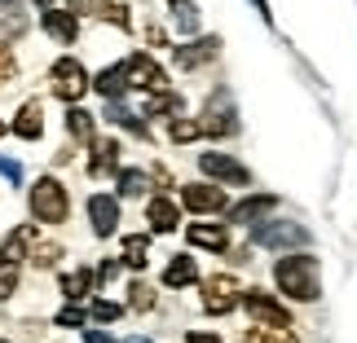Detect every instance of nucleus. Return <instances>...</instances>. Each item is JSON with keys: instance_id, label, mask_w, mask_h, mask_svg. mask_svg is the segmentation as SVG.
<instances>
[{"instance_id": "1", "label": "nucleus", "mask_w": 357, "mask_h": 343, "mask_svg": "<svg viewBox=\"0 0 357 343\" xmlns=\"http://www.w3.org/2000/svg\"><path fill=\"white\" fill-rule=\"evenodd\" d=\"M273 286H278V295L296 299V304H318L322 299V264L305 251H287L273 264Z\"/></svg>"}, {"instance_id": "2", "label": "nucleus", "mask_w": 357, "mask_h": 343, "mask_svg": "<svg viewBox=\"0 0 357 343\" xmlns=\"http://www.w3.org/2000/svg\"><path fill=\"white\" fill-rule=\"evenodd\" d=\"M26 202H31V216L40 225H62L71 216V198H66V185L58 176H40L31 185V194H26Z\"/></svg>"}, {"instance_id": "3", "label": "nucleus", "mask_w": 357, "mask_h": 343, "mask_svg": "<svg viewBox=\"0 0 357 343\" xmlns=\"http://www.w3.org/2000/svg\"><path fill=\"white\" fill-rule=\"evenodd\" d=\"M89 88H93V75L84 71V62H79V58H58V62L49 66V93L58 102L75 106Z\"/></svg>"}, {"instance_id": "4", "label": "nucleus", "mask_w": 357, "mask_h": 343, "mask_svg": "<svg viewBox=\"0 0 357 343\" xmlns=\"http://www.w3.org/2000/svg\"><path fill=\"white\" fill-rule=\"evenodd\" d=\"M252 242L265 246V251H300V246H309V229L300 221H256L252 225Z\"/></svg>"}, {"instance_id": "5", "label": "nucleus", "mask_w": 357, "mask_h": 343, "mask_svg": "<svg viewBox=\"0 0 357 343\" xmlns=\"http://www.w3.org/2000/svg\"><path fill=\"white\" fill-rule=\"evenodd\" d=\"M199 128H203V136H216V141H225V136L238 132V106L225 88H216L208 97V106L199 111Z\"/></svg>"}, {"instance_id": "6", "label": "nucleus", "mask_w": 357, "mask_h": 343, "mask_svg": "<svg viewBox=\"0 0 357 343\" xmlns=\"http://www.w3.org/2000/svg\"><path fill=\"white\" fill-rule=\"evenodd\" d=\"M243 304V286L234 273H212V278H203V312L208 317H225V312H234Z\"/></svg>"}, {"instance_id": "7", "label": "nucleus", "mask_w": 357, "mask_h": 343, "mask_svg": "<svg viewBox=\"0 0 357 343\" xmlns=\"http://www.w3.org/2000/svg\"><path fill=\"white\" fill-rule=\"evenodd\" d=\"M123 75H128V88H142V93H163L172 84L168 71H163L150 53H128V58H123Z\"/></svg>"}, {"instance_id": "8", "label": "nucleus", "mask_w": 357, "mask_h": 343, "mask_svg": "<svg viewBox=\"0 0 357 343\" xmlns=\"http://www.w3.org/2000/svg\"><path fill=\"white\" fill-rule=\"evenodd\" d=\"M181 207L195 216H216L229 207V198L216 181H190V185H181Z\"/></svg>"}, {"instance_id": "9", "label": "nucleus", "mask_w": 357, "mask_h": 343, "mask_svg": "<svg viewBox=\"0 0 357 343\" xmlns=\"http://www.w3.org/2000/svg\"><path fill=\"white\" fill-rule=\"evenodd\" d=\"M199 172L208 176V181H221V185H252V172H247L234 154H221V150H203Z\"/></svg>"}, {"instance_id": "10", "label": "nucleus", "mask_w": 357, "mask_h": 343, "mask_svg": "<svg viewBox=\"0 0 357 343\" xmlns=\"http://www.w3.org/2000/svg\"><path fill=\"white\" fill-rule=\"evenodd\" d=\"M216 58H221V40H216V35H190L185 45L172 49L176 71H199V66H208Z\"/></svg>"}, {"instance_id": "11", "label": "nucleus", "mask_w": 357, "mask_h": 343, "mask_svg": "<svg viewBox=\"0 0 357 343\" xmlns=\"http://www.w3.org/2000/svg\"><path fill=\"white\" fill-rule=\"evenodd\" d=\"M243 308L252 312V321H260V326H287L291 330V312H287L278 299H273L269 291H260V286H252V291H243Z\"/></svg>"}, {"instance_id": "12", "label": "nucleus", "mask_w": 357, "mask_h": 343, "mask_svg": "<svg viewBox=\"0 0 357 343\" xmlns=\"http://www.w3.org/2000/svg\"><path fill=\"white\" fill-rule=\"evenodd\" d=\"M40 26H45V35L49 40H58V45H75L79 40V18L71 9H53V5H45V13H40Z\"/></svg>"}, {"instance_id": "13", "label": "nucleus", "mask_w": 357, "mask_h": 343, "mask_svg": "<svg viewBox=\"0 0 357 343\" xmlns=\"http://www.w3.org/2000/svg\"><path fill=\"white\" fill-rule=\"evenodd\" d=\"M89 225L98 238H111L119 229V198L115 194H89Z\"/></svg>"}, {"instance_id": "14", "label": "nucleus", "mask_w": 357, "mask_h": 343, "mask_svg": "<svg viewBox=\"0 0 357 343\" xmlns=\"http://www.w3.org/2000/svg\"><path fill=\"white\" fill-rule=\"evenodd\" d=\"M273 207H278V194H247V198L234 202V207H225L229 212L225 225H256V221H265Z\"/></svg>"}, {"instance_id": "15", "label": "nucleus", "mask_w": 357, "mask_h": 343, "mask_svg": "<svg viewBox=\"0 0 357 343\" xmlns=\"http://www.w3.org/2000/svg\"><path fill=\"white\" fill-rule=\"evenodd\" d=\"M9 132L22 136V141H40V136H45V106H40V102H22L18 115H13V123H9Z\"/></svg>"}, {"instance_id": "16", "label": "nucleus", "mask_w": 357, "mask_h": 343, "mask_svg": "<svg viewBox=\"0 0 357 343\" xmlns=\"http://www.w3.org/2000/svg\"><path fill=\"white\" fill-rule=\"evenodd\" d=\"M89 150H93V159H89V176H93V181H98V176H111L119 168V141H115V136H93Z\"/></svg>"}, {"instance_id": "17", "label": "nucleus", "mask_w": 357, "mask_h": 343, "mask_svg": "<svg viewBox=\"0 0 357 343\" xmlns=\"http://www.w3.org/2000/svg\"><path fill=\"white\" fill-rule=\"evenodd\" d=\"M146 225L150 229H155V233H172L176 225H181V207H176V202L172 198H150L146 202Z\"/></svg>"}, {"instance_id": "18", "label": "nucleus", "mask_w": 357, "mask_h": 343, "mask_svg": "<svg viewBox=\"0 0 357 343\" xmlns=\"http://www.w3.org/2000/svg\"><path fill=\"white\" fill-rule=\"evenodd\" d=\"M185 242L199 246V251H225V246H229V229L225 225H190Z\"/></svg>"}, {"instance_id": "19", "label": "nucleus", "mask_w": 357, "mask_h": 343, "mask_svg": "<svg viewBox=\"0 0 357 343\" xmlns=\"http://www.w3.org/2000/svg\"><path fill=\"white\" fill-rule=\"evenodd\" d=\"M195 282H199V264L190 255H172L168 269H163V286H168V291H185V286H195Z\"/></svg>"}, {"instance_id": "20", "label": "nucleus", "mask_w": 357, "mask_h": 343, "mask_svg": "<svg viewBox=\"0 0 357 343\" xmlns=\"http://www.w3.org/2000/svg\"><path fill=\"white\" fill-rule=\"evenodd\" d=\"M102 119L115 123V128H123V132H132V136H142V141L150 136V128L142 123V115L128 111V106H123V97H119V102H106V115H102Z\"/></svg>"}, {"instance_id": "21", "label": "nucleus", "mask_w": 357, "mask_h": 343, "mask_svg": "<svg viewBox=\"0 0 357 343\" xmlns=\"http://www.w3.org/2000/svg\"><path fill=\"white\" fill-rule=\"evenodd\" d=\"M93 88H98L106 102H119L123 93H128V75H123V62H115V66H106V71L93 75Z\"/></svg>"}, {"instance_id": "22", "label": "nucleus", "mask_w": 357, "mask_h": 343, "mask_svg": "<svg viewBox=\"0 0 357 343\" xmlns=\"http://www.w3.org/2000/svg\"><path fill=\"white\" fill-rule=\"evenodd\" d=\"M168 115H181V97H176L172 88H163V93H146V102H142V119H168Z\"/></svg>"}, {"instance_id": "23", "label": "nucleus", "mask_w": 357, "mask_h": 343, "mask_svg": "<svg viewBox=\"0 0 357 343\" xmlns=\"http://www.w3.org/2000/svg\"><path fill=\"white\" fill-rule=\"evenodd\" d=\"M168 9H172V26L181 35H199V26H203V13L195 0H168Z\"/></svg>"}, {"instance_id": "24", "label": "nucleus", "mask_w": 357, "mask_h": 343, "mask_svg": "<svg viewBox=\"0 0 357 343\" xmlns=\"http://www.w3.org/2000/svg\"><path fill=\"white\" fill-rule=\"evenodd\" d=\"M31 242H36V229L31 225H18L5 238V246H0V260H9V264H18V260H26V251H31Z\"/></svg>"}, {"instance_id": "25", "label": "nucleus", "mask_w": 357, "mask_h": 343, "mask_svg": "<svg viewBox=\"0 0 357 343\" xmlns=\"http://www.w3.org/2000/svg\"><path fill=\"white\" fill-rule=\"evenodd\" d=\"M93 286H98V273H93V269H75V273L62 278V295L71 299V304H79L84 295H93Z\"/></svg>"}, {"instance_id": "26", "label": "nucleus", "mask_w": 357, "mask_h": 343, "mask_svg": "<svg viewBox=\"0 0 357 343\" xmlns=\"http://www.w3.org/2000/svg\"><path fill=\"white\" fill-rule=\"evenodd\" d=\"M66 132H71V136H75V141H84V145H89V141H93V136H98V119H93V115L84 111V106H79V102H75V106H71V111H66Z\"/></svg>"}, {"instance_id": "27", "label": "nucleus", "mask_w": 357, "mask_h": 343, "mask_svg": "<svg viewBox=\"0 0 357 343\" xmlns=\"http://www.w3.org/2000/svg\"><path fill=\"white\" fill-rule=\"evenodd\" d=\"M119 260H123V269H146L150 264V238H146V233H128Z\"/></svg>"}, {"instance_id": "28", "label": "nucleus", "mask_w": 357, "mask_h": 343, "mask_svg": "<svg viewBox=\"0 0 357 343\" xmlns=\"http://www.w3.org/2000/svg\"><path fill=\"white\" fill-rule=\"evenodd\" d=\"M119 198H142L146 189H150V172H142V168H119Z\"/></svg>"}, {"instance_id": "29", "label": "nucleus", "mask_w": 357, "mask_h": 343, "mask_svg": "<svg viewBox=\"0 0 357 343\" xmlns=\"http://www.w3.org/2000/svg\"><path fill=\"white\" fill-rule=\"evenodd\" d=\"M203 128H199V119H190V115H172L168 119V141L172 145H190V141H199Z\"/></svg>"}, {"instance_id": "30", "label": "nucleus", "mask_w": 357, "mask_h": 343, "mask_svg": "<svg viewBox=\"0 0 357 343\" xmlns=\"http://www.w3.org/2000/svg\"><path fill=\"white\" fill-rule=\"evenodd\" d=\"M93 13L106 18L111 26H119V31H128V26H132V9L123 5V0H98V9H93Z\"/></svg>"}, {"instance_id": "31", "label": "nucleus", "mask_w": 357, "mask_h": 343, "mask_svg": "<svg viewBox=\"0 0 357 343\" xmlns=\"http://www.w3.org/2000/svg\"><path fill=\"white\" fill-rule=\"evenodd\" d=\"M26 260H31L36 269H53L62 260V246L58 242H31V251H26Z\"/></svg>"}, {"instance_id": "32", "label": "nucleus", "mask_w": 357, "mask_h": 343, "mask_svg": "<svg viewBox=\"0 0 357 343\" xmlns=\"http://www.w3.org/2000/svg\"><path fill=\"white\" fill-rule=\"evenodd\" d=\"M247 343H296L291 335H287V326H273V330H265V326H252V330H247Z\"/></svg>"}, {"instance_id": "33", "label": "nucleus", "mask_w": 357, "mask_h": 343, "mask_svg": "<svg viewBox=\"0 0 357 343\" xmlns=\"http://www.w3.org/2000/svg\"><path fill=\"white\" fill-rule=\"evenodd\" d=\"M0 31H5V35H22L26 31V18H22L18 5H5V9H0Z\"/></svg>"}, {"instance_id": "34", "label": "nucleus", "mask_w": 357, "mask_h": 343, "mask_svg": "<svg viewBox=\"0 0 357 343\" xmlns=\"http://www.w3.org/2000/svg\"><path fill=\"white\" fill-rule=\"evenodd\" d=\"M128 308L150 312V308H155V291H150L146 282H132V286H128Z\"/></svg>"}, {"instance_id": "35", "label": "nucleus", "mask_w": 357, "mask_h": 343, "mask_svg": "<svg viewBox=\"0 0 357 343\" xmlns=\"http://www.w3.org/2000/svg\"><path fill=\"white\" fill-rule=\"evenodd\" d=\"M89 317H93V321H102V326H106V321H119V317H123V304H111V299H93Z\"/></svg>"}, {"instance_id": "36", "label": "nucleus", "mask_w": 357, "mask_h": 343, "mask_svg": "<svg viewBox=\"0 0 357 343\" xmlns=\"http://www.w3.org/2000/svg\"><path fill=\"white\" fill-rule=\"evenodd\" d=\"M18 291V264H9V260H0V304Z\"/></svg>"}, {"instance_id": "37", "label": "nucleus", "mask_w": 357, "mask_h": 343, "mask_svg": "<svg viewBox=\"0 0 357 343\" xmlns=\"http://www.w3.org/2000/svg\"><path fill=\"white\" fill-rule=\"evenodd\" d=\"M53 321H58L62 330H75V326H84V321H89V308H79V304H66V308H62Z\"/></svg>"}, {"instance_id": "38", "label": "nucleus", "mask_w": 357, "mask_h": 343, "mask_svg": "<svg viewBox=\"0 0 357 343\" xmlns=\"http://www.w3.org/2000/svg\"><path fill=\"white\" fill-rule=\"evenodd\" d=\"M13 75H18V58H13V49L0 40V84H9Z\"/></svg>"}, {"instance_id": "39", "label": "nucleus", "mask_w": 357, "mask_h": 343, "mask_svg": "<svg viewBox=\"0 0 357 343\" xmlns=\"http://www.w3.org/2000/svg\"><path fill=\"white\" fill-rule=\"evenodd\" d=\"M0 176H5L9 185H22V176H26V172H22V163H18V159H5V154H0Z\"/></svg>"}, {"instance_id": "40", "label": "nucleus", "mask_w": 357, "mask_h": 343, "mask_svg": "<svg viewBox=\"0 0 357 343\" xmlns=\"http://www.w3.org/2000/svg\"><path fill=\"white\" fill-rule=\"evenodd\" d=\"M119 269H123V260H106V264L98 269V282H102V286H106V282H115V278H119Z\"/></svg>"}, {"instance_id": "41", "label": "nucleus", "mask_w": 357, "mask_h": 343, "mask_svg": "<svg viewBox=\"0 0 357 343\" xmlns=\"http://www.w3.org/2000/svg\"><path fill=\"white\" fill-rule=\"evenodd\" d=\"M62 9H71L75 18H79V13H93V9H98V0H62Z\"/></svg>"}, {"instance_id": "42", "label": "nucleus", "mask_w": 357, "mask_h": 343, "mask_svg": "<svg viewBox=\"0 0 357 343\" xmlns=\"http://www.w3.org/2000/svg\"><path fill=\"white\" fill-rule=\"evenodd\" d=\"M150 176H155V181H159L163 189H168V185H172V172H168V168H163V163H155V168H150Z\"/></svg>"}, {"instance_id": "43", "label": "nucleus", "mask_w": 357, "mask_h": 343, "mask_svg": "<svg viewBox=\"0 0 357 343\" xmlns=\"http://www.w3.org/2000/svg\"><path fill=\"white\" fill-rule=\"evenodd\" d=\"M185 343H221V339H216L212 330H190V335H185Z\"/></svg>"}, {"instance_id": "44", "label": "nucleus", "mask_w": 357, "mask_h": 343, "mask_svg": "<svg viewBox=\"0 0 357 343\" xmlns=\"http://www.w3.org/2000/svg\"><path fill=\"white\" fill-rule=\"evenodd\" d=\"M146 40H150V45H163V49H168V31H163V26H150Z\"/></svg>"}, {"instance_id": "45", "label": "nucleus", "mask_w": 357, "mask_h": 343, "mask_svg": "<svg viewBox=\"0 0 357 343\" xmlns=\"http://www.w3.org/2000/svg\"><path fill=\"white\" fill-rule=\"evenodd\" d=\"M256 13H260V22H273V9H269V0H252Z\"/></svg>"}, {"instance_id": "46", "label": "nucleus", "mask_w": 357, "mask_h": 343, "mask_svg": "<svg viewBox=\"0 0 357 343\" xmlns=\"http://www.w3.org/2000/svg\"><path fill=\"white\" fill-rule=\"evenodd\" d=\"M84 343H115L106 330H84Z\"/></svg>"}, {"instance_id": "47", "label": "nucleus", "mask_w": 357, "mask_h": 343, "mask_svg": "<svg viewBox=\"0 0 357 343\" xmlns=\"http://www.w3.org/2000/svg\"><path fill=\"white\" fill-rule=\"evenodd\" d=\"M123 343H150V339L146 335H132V339H123Z\"/></svg>"}, {"instance_id": "48", "label": "nucleus", "mask_w": 357, "mask_h": 343, "mask_svg": "<svg viewBox=\"0 0 357 343\" xmlns=\"http://www.w3.org/2000/svg\"><path fill=\"white\" fill-rule=\"evenodd\" d=\"M31 5H40V9H45V5H53V0H31Z\"/></svg>"}, {"instance_id": "49", "label": "nucleus", "mask_w": 357, "mask_h": 343, "mask_svg": "<svg viewBox=\"0 0 357 343\" xmlns=\"http://www.w3.org/2000/svg\"><path fill=\"white\" fill-rule=\"evenodd\" d=\"M5 132H9V123H5V119H0V136H5Z\"/></svg>"}, {"instance_id": "50", "label": "nucleus", "mask_w": 357, "mask_h": 343, "mask_svg": "<svg viewBox=\"0 0 357 343\" xmlns=\"http://www.w3.org/2000/svg\"><path fill=\"white\" fill-rule=\"evenodd\" d=\"M0 343H9V339H0Z\"/></svg>"}]
</instances>
